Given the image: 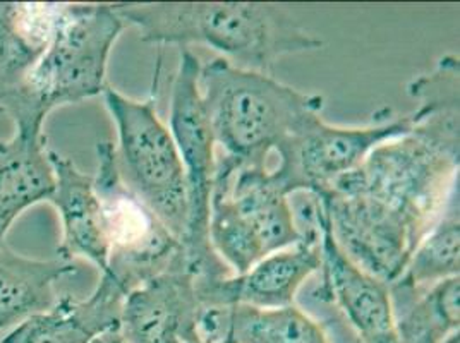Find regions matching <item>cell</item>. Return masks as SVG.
Returning <instances> with one entry per match:
<instances>
[{"label":"cell","mask_w":460,"mask_h":343,"mask_svg":"<svg viewBox=\"0 0 460 343\" xmlns=\"http://www.w3.org/2000/svg\"><path fill=\"white\" fill-rule=\"evenodd\" d=\"M124 299L126 294L102 275L88 299L58 297L50 309L14 326L0 343H88L107 330L120 328Z\"/></svg>","instance_id":"14"},{"label":"cell","mask_w":460,"mask_h":343,"mask_svg":"<svg viewBox=\"0 0 460 343\" xmlns=\"http://www.w3.org/2000/svg\"><path fill=\"white\" fill-rule=\"evenodd\" d=\"M288 198L270 165H244L217 154L208 235L235 275L301 241Z\"/></svg>","instance_id":"4"},{"label":"cell","mask_w":460,"mask_h":343,"mask_svg":"<svg viewBox=\"0 0 460 343\" xmlns=\"http://www.w3.org/2000/svg\"><path fill=\"white\" fill-rule=\"evenodd\" d=\"M401 343H443L460 326V278L443 280L394 309Z\"/></svg>","instance_id":"20"},{"label":"cell","mask_w":460,"mask_h":343,"mask_svg":"<svg viewBox=\"0 0 460 343\" xmlns=\"http://www.w3.org/2000/svg\"><path fill=\"white\" fill-rule=\"evenodd\" d=\"M88 343H128L124 335L120 333V328H112V330H107L100 335H96L95 339H92Z\"/></svg>","instance_id":"21"},{"label":"cell","mask_w":460,"mask_h":343,"mask_svg":"<svg viewBox=\"0 0 460 343\" xmlns=\"http://www.w3.org/2000/svg\"><path fill=\"white\" fill-rule=\"evenodd\" d=\"M443 343H460V335L459 331L457 333H454V335H450L447 340Z\"/></svg>","instance_id":"22"},{"label":"cell","mask_w":460,"mask_h":343,"mask_svg":"<svg viewBox=\"0 0 460 343\" xmlns=\"http://www.w3.org/2000/svg\"><path fill=\"white\" fill-rule=\"evenodd\" d=\"M201 64L188 48L181 54L171 101V133L181 154L188 182V229L181 241L186 263L198 282L235 275L211 248L208 235L210 196L217 146L203 110L198 77Z\"/></svg>","instance_id":"6"},{"label":"cell","mask_w":460,"mask_h":343,"mask_svg":"<svg viewBox=\"0 0 460 343\" xmlns=\"http://www.w3.org/2000/svg\"><path fill=\"white\" fill-rule=\"evenodd\" d=\"M227 343H330L325 328L297 305L230 307Z\"/></svg>","instance_id":"19"},{"label":"cell","mask_w":460,"mask_h":343,"mask_svg":"<svg viewBox=\"0 0 460 343\" xmlns=\"http://www.w3.org/2000/svg\"><path fill=\"white\" fill-rule=\"evenodd\" d=\"M316 198L345 258L386 286L395 282L420 246L421 235L399 215L365 196L323 192Z\"/></svg>","instance_id":"9"},{"label":"cell","mask_w":460,"mask_h":343,"mask_svg":"<svg viewBox=\"0 0 460 343\" xmlns=\"http://www.w3.org/2000/svg\"><path fill=\"white\" fill-rule=\"evenodd\" d=\"M49 162L54 173V191L47 201L56 207L62 220L58 258L73 263L76 258H86L102 275L107 273L109 244L93 177L79 171L71 158L50 148Z\"/></svg>","instance_id":"13"},{"label":"cell","mask_w":460,"mask_h":343,"mask_svg":"<svg viewBox=\"0 0 460 343\" xmlns=\"http://www.w3.org/2000/svg\"><path fill=\"white\" fill-rule=\"evenodd\" d=\"M198 86L217 154L244 165H270L277 146L325 107L323 96L222 57L201 66Z\"/></svg>","instance_id":"2"},{"label":"cell","mask_w":460,"mask_h":343,"mask_svg":"<svg viewBox=\"0 0 460 343\" xmlns=\"http://www.w3.org/2000/svg\"><path fill=\"white\" fill-rule=\"evenodd\" d=\"M103 100L117 128L115 160L124 184L181 242L188 229L186 172L154 100L137 101L107 86Z\"/></svg>","instance_id":"5"},{"label":"cell","mask_w":460,"mask_h":343,"mask_svg":"<svg viewBox=\"0 0 460 343\" xmlns=\"http://www.w3.org/2000/svg\"><path fill=\"white\" fill-rule=\"evenodd\" d=\"M306 205L294 211L301 241L258 261L243 275L230 278L234 304L286 307L294 304L299 288L323 267L320 201L307 194Z\"/></svg>","instance_id":"11"},{"label":"cell","mask_w":460,"mask_h":343,"mask_svg":"<svg viewBox=\"0 0 460 343\" xmlns=\"http://www.w3.org/2000/svg\"><path fill=\"white\" fill-rule=\"evenodd\" d=\"M66 4H0V114L56 35Z\"/></svg>","instance_id":"15"},{"label":"cell","mask_w":460,"mask_h":343,"mask_svg":"<svg viewBox=\"0 0 460 343\" xmlns=\"http://www.w3.org/2000/svg\"><path fill=\"white\" fill-rule=\"evenodd\" d=\"M73 261L24 258L0 246V330H13L56 304V284L76 273Z\"/></svg>","instance_id":"17"},{"label":"cell","mask_w":460,"mask_h":343,"mask_svg":"<svg viewBox=\"0 0 460 343\" xmlns=\"http://www.w3.org/2000/svg\"><path fill=\"white\" fill-rule=\"evenodd\" d=\"M96 158L93 184L109 244V269L103 275L128 295L171 267L181 242L124 184L117 169L115 145L98 143Z\"/></svg>","instance_id":"7"},{"label":"cell","mask_w":460,"mask_h":343,"mask_svg":"<svg viewBox=\"0 0 460 343\" xmlns=\"http://www.w3.org/2000/svg\"><path fill=\"white\" fill-rule=\"evenodd\" d=\"M126 26L115 4H66L49 48L4 109L14 129L43 131L54 109L102 95L109 56Z\"/></svg>","instance_id":"3"},{"label":"cell","mask_w":460,"mask_h":343,"mask_svg":"<svg viewBox=\"0 0 460 343\" xmlns=\"http://www.w3.org/2000/svg\"><path fill=\"white\" fill-rule=\"evenodd\" d=\"M460 220L459 189L454 192L441 213L440 220L412 252L401 277L392 282V307L409 303L443 280L459 277Z\"/></svg>","instance_id":"18"},{"label":"cell","mask_w":460,"mask_h":343,"mask_svg":"<svg viewBox=\"0 0 460 343\" xmlns=\"http://www.w3.org/2000/svg\"><path fill=\"white\" fill-rule=\"evenodd\" d=\"M54 191V173L49 162L43 131L14 129L0 141V246L21 213Z\"/></svg>","instance_id":"16"},{"label":"cell","mask_w":460,"mask_h":343,"mask_svg":"<svg viewBox=\"0 0 460 343\" xmlns=\"http://www.w3.org/2000/svg\"><path fill=\"white\" fill-rule=\"evenodd\" d=\"M224 343H227V342H224Z\"/></svg>","instance_id":"23"},{"label":"cell","mask_w":460,"mask_h":343,"mask_svg":"<svg viewBox=\"0 0 460 343\" xmlns=\"http://www.w3.org/2000/svg\"><path fill=\"white\" fill-rule=\"evenodd\" d=\"M199 309L194 277L181 246L171 267L126 295L120 333L128 343H196Z\"/></svg>","instance_id":"10"},{"label":"cell","mask_w":460,"mask_h":343,"mask_svg":"<svg viewBox=\"0 0 460 343\" xmlns=\"http://www.w3.org/2000/svg\"><path fill=\"white\" fill-rule=\"evenodd\" d=\"M412 124V115L394 114L390 109L376 112L363 128L332 126L316 115L277 146V162L270 169L288 196H318L356 171L376 146L409 133Z\"/></svg>","instance_id":"8"},{"label":"cell","mask_w":460,"mask_h":343,"mask_svg":"<svg viewBox=\"0 0 460 343\" xmlns=\"http://www.w3.org/2000/svg\"><path fill=\"white\" fill-rule=\"evenodd\" d=\"M320 227L323 246V284L316 297L337 304L359 343H401L390 288L345 258L332 237L322 203Z\"/></svg>","instance_id":"12"},{"label":"cell","mask_w":460,"mask_h":343,"mask_svg":"<svg viewBox=\"0 0 460 343\" xmlns=\"http://www.w3.org/2000/svg\"><path fill=\"white\" fill-rule=\"evenodd\" d=\"M148 43H203L235 67L269 75L282 57L313 52L323 41L275 4L150 2L115 4Z\"/></svg>","instance_id":"1"}]
</instances>
